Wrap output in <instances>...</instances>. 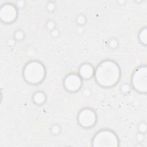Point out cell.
Wrapping results in <instances>:
<instances>
[{"label":"cell","mask_w":147,"mask_h":147,"mask_svg":"<svg viewBox=\"0 0 147 147\" xmlns=\"http://www.w3.org/2000/svg\"><path fill=\"white\" fill-rule=\"evenodd\" d=\"M47 26L48 28L49 29H52L54 27V24L53 22L52 21H49L48 22V24H47Z\"/></svg>","instance_id":"17"},{"label":"cell","mask_w":147,"mask_h":147,"mask_svg":"<svg viewBox=\"0 0 147 147\" xmlns=\"http://www.w3.org/2000/svg\"><path fill=\"white\" fill-rule=\"evenodd\" d=\"M45 100V94L41 91H38L33 95V100L36 104H42Z\"/></svg>","instance_id":"9"},{"label":"cell","mask_w":147,"mask_h":147,"mask_svg":"<svg viewBox=\"0 0 147 147\" xmlns=\"http://www.w3.org/2000/svg\"><path fill=\"white\" fill-rule=\"evenodd\" d=\"M24 36V34L21 31H17L16 34H15V37L18 39V40H20V39H21Z\"/></svg>","instance_id":"13"},{"label":"cell","mask_w":147,"mask_h":147,"mask_svg":"<svg viewBox=\"0 0 147 147\" xmlns=\"http://www.w3.org/2000/svg\"><path fill=\"white\" fill-rule=\"evenodd\" d=\"M45 70L40 62L33 61L28 63L24 68L23 75L25 80L29 83L36 84L42 81L45 77Z\"/></svg>","instance_id":"2"},{"label":"cell","mask_w":147,"mask_h":147,"mask_svg":"<svg viewBox=\"0 0 147 147\" xmlns=\"http://www.w3.org/2000/svg\"><path fill=\"white\" fill-rule=\"evenodd\" d=\"M59 130H60L59 127L57 125H54L52 127V131L53 134H57L59 132Z\"/></svg>","instance_id":"14"},{"label":"cell","mask_w":147,"mask_h":147,"mask_svg":"<svg viewBox=\"0 0 147 147\" xmlns=\"http://www.w3.org/2000/svg\"><path fill=\"white\" fill-rule=\"evenodd\" d=\"M92 145L94 146H117L118 140L111 131L103 130L96 134L92 141Z\"/></svg>","instance_id":"3"},{"label":"cell","mask_w":147,"mask_h":147,"mask_svg":"<svg viewBox=\"0 0 147 147\" xmlns=\"http://www.w3.org/2000/svg\"><path fill=\"white\" fill-rule=\"evenodd\" d=\"M129 90V86L127 84H124L122 86V91L123 92H127Z\"/></svg>","instance_id":"15"},{"label":"cell","mask_w":147,"mask_h":147,"mask_svg":"<svg viewBox=\"0 0 147 147\" xmlns=\"http://www.w3.org/2000/svg\"><path fill=\"white\" fill-rule=\"evenodd\" d=\"M93 67L89 64H83L79 69L80 76L84 79H89L92 77L94 74Z\"/></svg>","instance_id":"8"},{"label":"cell","mask_w":147,"mask_h":147,"mask_svg":"<svg viewBox=\"0 0 147 147\" xmlns=\"http://www.w3.org/2000/svg\"><path fill=\"white\" fill-rule=\"evenodd\" d=\"M77 21L79 24H83L85 22V18L83 16H80L77 18Z\"/></svg>","instance_id":"12"},{"label":"cell","mask_w":147,"mask_h":147,"mask_svg":"<svg viewBox=\"0 0 147 147\" xmlns=\"http://www.w3.org/2000/svg\"><path fill=\"white\" fill-rule=\"evenodd\" d=\"M94 74L97 83L105 87L114 86L118 83L120 78L119 68L111 60H106L100 63Z\"/></svg>","instance_id":"1"},{"label":"cell","mask_w":147,"mask_h":147,"mask_svg":"<svg viewBox=\"0 0 147 147\" xmlns=\"http://www.w3.org/2000/svg\"><path fill=\"white\" fill-rule=\"evenodd\" d=\"M138 129L141 132L146 131V124L145 123H141L139 125V126H138Z\"/></svg>","instance_id":"11"},{"label":"cell","mask_w":147,"mask_h":147,"mask_svg":"<svg viewBox=\"0 0 147 147\" xmlns=\"http://www.w3.org/2000/svg\"><path fill=\"white\" fill-rule=\"evenodd\" d=\"M110 45L111 47H115L117 45V41L115 40H112L110 41Z\"/></svg>","instance_id":"16"},{"label":"cell","mask_w":147,"mask_h":147,"mask_svg":"<svg viewBox=\"0 0 147 147\" xmlns=\"http://www.w3.org/2000/svg\"><path fill=\"white\" fill-rule=\"evenodd\" d=\"M78 119L81 126L89 127L95 124L96 117L95 112L92 110L90 109H84L79 113Z\"/></svg>","instance_id":"5"},{"label":"cell","mask_w":147,"mask_h":147,"mask_svg":"<svg viewBox=\"0 0 147 147\" xmlns=\"http://www.w3.org/2000/svg\"><path fill=\"white\" fill-rule=\"evenodd\" d=\"M65 88L71 92L78 91L81 87L82 80L80 76L74 74L68 75L64 79Z\"/></svg>","instance_id":"7"},{"label":"cell","mask_w":147,"mask_h":147,"mask_svg":"<svg viewBox=\"0 0 147 147\" xmlns=\"http://www.w3.org/2000/svg\"><path fill=\"white\" fill-rule=\"evenodd\" d=\"M139 38L141 42L144 44H146V28L142 29L139 34Z\"/></svg>","instance_id":"10"},{"label":"cell","mask_w":147,"mask_h":147,"mask_svg":"<svg viewBox=\"0 0 147 147\" xmlns=\"http://www.w3.org/2000/svg\"><path fill=\"white\" fill-rule=\"evenodd\" d=\"M17 17V9L11 4H5L0 10V17L2 21L10 23L14 21Z\"/></svg>","instance_id":"6"},{"label":"cell","mask_w":147,"mask_h":147,"mask_svg":"<svg viewBox=\"0 0 147 147\" xmlns=\"http://www.w3.org/2000/svg\"><path fill=\"white\" fill-rule=\"evenodd\" d=\"M133 87L140 92H146L147 90V68L142 66L137 68L132 77Z\"/></svg>","instance_id":"4"},{"label":"cell","mask_w":147,"mask_h":147,"mask_svg":"<svg viewBox=\"0 0 147 147\" xmlns=\"http://www.w3.org/2000/svg\"><path fill=\"white\" fill-rule=\"evenodd\" d=\"M54 7H55L54 4H53V3H49L48 4V9L49 10L52 11V10H53Z\"/></svg>","instance_id":"18"}]
</instances>
